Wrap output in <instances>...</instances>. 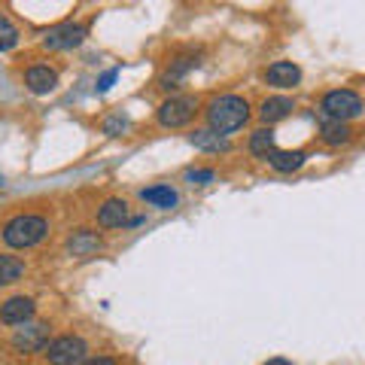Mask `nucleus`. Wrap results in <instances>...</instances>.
<instances>
[{
    "instance_id": "6",
    "label": "nucleus",
    "mask_w": 365,
    "mask_h": 365,
    "mask_svg": "<svg viewBox=\"0 0 365 365\" xmlns=\"http://www.w3.org/2000/svg\"><path fill=\"white\" fill-rule=\"evenodd\" d=\"M83 40H86V28L73 25V21H64V25L46 31L43 46H46V49L61 52V49H76V46H83Z\"/></svg>"
},
{
    "instance_id": "4",
    "label": "nucleus",
    "mask_w": 365,
    "mask_h": 365,
    "mask_svg": "<svg viewBox=\"0 0 365 365\" xmlns=\"http://www.w3.org/2000/svg\"><path fill=\"white\" fill-rule=\"evenodd\" d=\"M195 113H198L195 95H174L155 110V119L162 128H186V125L195 119Z\"/></svg>"
},
{
    "instance_id": "12",
    "label": "nucleus",
    "mask_w": 365,
    "mask_h": 365,
    "mask_svg": "<svg viewBox=\"0 0 365 365\" xmlns=\"http://www.w3.org/2000/svg\"><path fill=\"white\" fill-rule=\"evenodd\" d=\"M189 140L195 150H204V153H228L232 150V143H228V137L213 131V128H198L189 134Z\"/></svg>"
},
{
    "instance_id": "27",
    "label": "nucleus",
    "mask_w": 365,
    "mask_h": 365,
    "mask_svg": "<svg viewBox=\"0 0 365 365\" xmlns=\"http://www.w3.org/2000/svg\"><path fill=\"white\" fill-rule=\"evenodd\" d=\"M4 182H6V180H4V174H0V186H4Z\"/></svg>"
},
{
    "instance_id": "24",
    "label": "nucleus",
    "mask_w": 365,
    "mask_h": 365,
    "mask_svg": "<svg viewBox=\"0 0 365 365\" xmlns=\"http://www.w3.org/2000/svg\"><path fill=\"white\" fill-rule=\"evenodd\" d=\"M116 76H119V67H113V71H107L104 76L98 79V91H110V86L116 83Z\"/></svg>"
},
{
    "instance_id": "9",
    "label": "nucleus",
    "mask_w": 365,
    "mask_h": 365,
    "mask_svg": "<svg viewBox=\"0 0 365 365\" xmlns=\"http://www.w3.org/2000/svg\"><path fill=\"white\" fill-rule=\"evenodd\" d=\"M13 344L19 350H46V347H49V326H43V323L28 326L25 323V329H19V332H16Z\"/></svg>"
},
{
    "instance_id": "15",
    "label": "nucleus",
    "mask_w": 365,
    "mask_h": 365,
    "mask_svg": "<svg viewBox=\"0 0 365 365\" xmlns=\"http://www.w3.org/2000/svg\"><path fill=\"white\" fill-rule=\"evenodd\" d=\"M292 110H295V104H292V101H289V98H283V95H277V98H268V101H262V110H259V116H262V122L274 125V122L287 119Z\"/></svg>"
},
{
    "instance_id": "17",
    "label": "nucleus",
    "mask_w": 365,
    "mask_h": 365,
    "mask_svg": "<svg viewBox=\"0 0 365 365\" xmlns=\"http://www.w3.org/2000/svg\"><path fill=\"white\" fill-rule=\"evenodd\" d=\"M195 67H198V55H182V58L170 61V67H168L165 76H162V88H177L180 79L186 76L189 71H195Z\"/></svg>"
},
{
    "instance_id": "18",
    "label": "nucleus",
    "mask_w": 365,
    "mask_h": 365,
    "mask_svg": "<svg viewBox=\"0 0 365 365\" xmlns=\"http://www.w3.org/2000/svg\"><path fill=\"white\" fill-rule=\"evenodd\" d=\"M140 198L146 204H153V207H162V210H170V207H177V201L180 195L170 186H150V189H143L140 192Z\"/></svg>"
},
{
    "instance_id": "7",
    "label": "nucleus",
    "mask_w": 365,
    "mask_h": 365,
    "mask_svg": "<svg viewBox=\"0 0 365 365\" xmlns=\"http://www.w3.org/2000/svg\"><path fill=\"white\" fill-rule=\"evenodd\" d=\"M34 311H37V304L28 295H13V299H6L0 304V319H4L6 326H25L31 323Z\"/></svg>"
},
{
    "instance_id": "1",
    "label": "nucleus",
    "mask_w": 365,
    "mask_h": 365,
    "mask_svg": "<svg viewBox=\"0 0 365 365\" xmlns=\"http://www.w3.org/2000/svg\"><path fill=\"white\" fill-rule=\"evenodd\" d=\"M247 119H250V104L241 95H220L207 107V125L220 134H232L244 128Z\"/></svg>"
},
{
    "instance_id": "13",
    "label": "nucleus",
    "mask_w": 365,
    "mask_h": 365,
    "mask_svg": "<svg viewBox=\"0 0 365 365\" xmlns=\"http://www.w3.org/2000/svg\"><path fill=\"white\" fill-rule=\"evenodd\" d=\"M101 247H104V241H101L95 232H88V228H79V232L71 235V241H67V253L86 259V256H95Z\"/></svg>"
},
{
    "instance_id": "25",
    "label": "nucleus",
    "mask_w": 365,
    "mask_h": 365,
    "mask_svg": "<svg viewBox=\"0 0 365 365\" xmlns=\"http://www.w3.org/2000/svg\"><path fill=\"white\" fill-rule=\"evenodd\" d=\"M83 365H116V362H113L110 356H91V359H86Z\"/></svg>"
},
{
    "instance_id": "16",
    "label": "nucleus",
    "mask_w": 365,
    "mask_h": 365,
    "mask_svg": "<svg viewBox=\"0 0 365 365\" xmlns=\"http://www.w3.org/2000/svg\"><path fill=\"white\" fill-rule=\"evenodd\" d=\"M268 162L274 170H280V174H292V170H299L307 162V155L302 150H274Z\"/></svg>"
},
{
    "instance_id": "2",
    "label": "nucleus",
    "mask_w": 365,
    "mask_h": 365,
    "mask_svg": "<svg viewBox=\"0 0 365 365\" xmlns=\"http://www.w3.org/2000/svg\"><path fill=\"white\" fill-rule=\"evenodd\" d=\"M46 235H49V222H46V216H37V213L13 216V220L4 225V241H6V247H13V250L37 247Z\"/></svg>"
},
{
    "instance_id": "21",
    "label": "nucleus",
    "mask_w": 365,
    "mask_h": 365,
    "mask_svg": "<svg viewBox=\"0 0 365 365\" xmlns=\"http://www.w3.org/2000/svg\"><path fill=\"white\" fill-rule=\"evenodd\" d=\"M19 43V28L9 21V16L0 13V52H9Z\"/></svg>"
},
{
    "instance_id": "22",
    "label": "nucleus",
    "mask_w": 365,
    "mask_h": 365,
    "mask_svg": "<svg viewBox=\"0 0 365 365\" xmlns=\"http://www.w3.org/2000/svg\"><path fill=\"white\" fill-rule=\"evenodd\" d=\"M125 128H128V119H125L122 113H116V116H110L104 122V134H110V137H119Z\"/></svg>"
},
{
    "instance_id": "20",
    "label": "nucleus",
    "mask_w": 365,
    "mask_h": 365,
    "mask_svg": "<svg viewBox=\"0 0 365 365\" xmlns=\"http://www.w3.org/2000/svg\"><path fill=\"white\" fill-rule=\"evenodd\" d=\"M250 153L259 155V158H271V153H274V131L271 128L253 131V137H250Z\"/></svg>"
},
{
    "instance_id": "26",
    "label": "nucleus",
    "mask_w": 365,
    "mask_h": 365,
    "mask_svg": "<svg viewBox=\"0 0 365 365\" xmlns=\"http://www.w3.org/2000/svg\"><path fill=\"white\" fill-rule=\"evenodd\" d=\"M265 365H292L289 359H283V356H274V359H268Z\"/></svg>"
},
{
    "instance_id": "11",
    "label": "nucleus",
    "mask_w": 365,
    "mask_h": 365,
    "mask_svg": "<svg viewBox=\"0 0 365 365\" xmlns=\"http://www.w3.org/2000/svg\"><path fill=\"white\" fill-rule=\"evenodd\" d=\"M25 86L34 91V95H49V91L58 86V73L46 64H34L25 71Z\"/></svg>"
},
{
    "instance_id": "19",
    "label": "nucleus",
    "mask_w": 365,
    "mask_h": 365,
    "mask_svg": "<svg viewBox=\"0 0 365 365\" xmlns=\"http://www.w3.org/2000/svg\"><path fill=\"white\" fill-rule=\"evenodd\" d=\"M21 274H25V262L16 259V256L0 253V287H9V283H16Z\"/></svg>"
},
{
    "instance_id": "5",
    "label": "nucleus",
    "mask_w": 365,
    "mask_h": 365,
    "mask_svg": "<svg viewBox=\"0 0 365 365\" xmlns=\"http://www.w3.org/2000/svg\"><path fill=\"white\" fill-rule=\"evenodd\" d=\"M49 365H83L88 359V344L79 335H61L46 347Z\"/></svg>"
},
{
    "instance_id": "10",
    "label": "nucleus",
    "mask_w": 365,
    "mask_h": 365,
    "mask_svg": "<svg viewBox=\"0 0 365 365\" xmlns=\"http://www.w3.org/2000/svg\"><path fill=\"white\" fill-rule=\"evenodd\" d=\"M128 222V201L125 198H110L98 207V225L101 228H122Z\"/></svg>"
},
{
    "instance_id": "23",
    "label": "nucleus",
    "mask_w": 365,
    "mask_h": 365,
    "mask_svg": "<svg viewBox=\"0 0 365 365\" xmlns=\"http://www.w3.org/2000/svg\"><path fill=\"white\" fill-rule=\"evenodd\" d=\"M189 182H198V186H204V182H210L213 180V170L210 168H192L189 174H186Z\"/></svg>"
},
{
    "instance_id": "14",
    "label": "nucleus",
    "mask_w": 365,
    "mask_h": 365,
    "mask_svg": "<svg viewBox=\"0 0 365 365\" xmlns=\"http://www.w3.org/2000/svg\"><path fill=\"white\" fill-rule=\"evenodd\" d=\"M319 140L326 146H347L353 140V128L347 122H323L319 125Z\"/></svg>"
},
{
    "instance_id": "8",
    "label": "nucleus",
    "mask_w": 365,
    "mask_h": 365,
    "mask_svg": "<svg viewBox=\"0 0 365 365\" xmlns=\"http://www.w3.org/2000/svg\"><path fill=\"white\" fill-rule=\"evenodd\" d=\"M265 79L274 88H292L302 83V71H299V64H292V61H274L265 71Z\"/></svg>"
},
{
    "instance_id": "3",
    "label": "nucleus",
    "mask_w": 365,
    "mask_h": 365,
    "mask_svg": "<svg viewBox=\"0 0 365 365\" xmlns=\"http://www.w3.org/2000/svg\"><path fill=\"white\" fill-rule=\"evenodd\" d=\"M319 110L329 122H350L362 113V98L353 88H332L319 101Z\"/></svg>"
}]
</instances>
